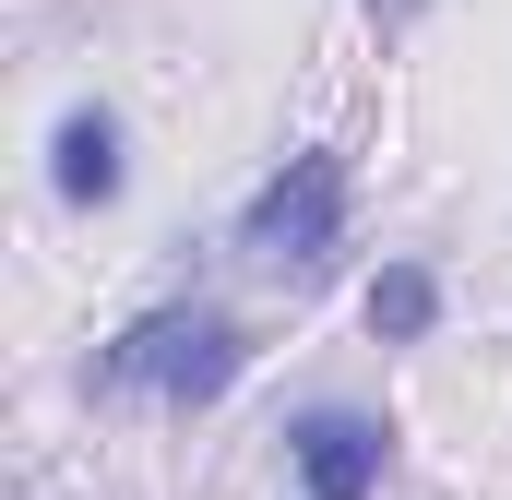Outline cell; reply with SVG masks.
Here are the masks:
<instances>
[{
    "instance_id": "6",
    "label": "cell",
    "mask_w": 512,
    "mask_h": 500,
    "mask_svg": "<svg viewBox=\"0 0 512 500\" xmlns=\"http://www.w3.org/2000/svg\"><path fill=\"white\" fill-rule=\"evenodd\" d=\"M382 12H405V0H382Z\"/></svg>"
},
{
    "instance_id": "3",
    "label": "cell",
    "mask_w": 512,
    "mask_h": 500,
    "mask_svg": "<svg viewBox=\"0 0 512 500\" xmlns=\"http://www.w3.org/2000/svg\"><path fill=\"white\" fill-rule=\"evenodd\" d=\"M298 477H310V500H370L382 489V429L346 417V405H310L298 417Z\"/></svg>"
},
{
    "instance_id": "2",
    "label": "cell",
    "mask_w": 512,
    "mask_h": 500,
    "mask_svg": "<svg viewBox=\"0 0 512 500\" xmlns=\"http://www.w3.org/2000/svg\"><path fill=\"white\" fill-rule=\"evenodd\" d=\"M334 239H346V155H286L274 179L251 191V215H239V250L251 262H274V274H322L334 262Z\"/></svg>"
},
{
    "instance_id": "4",
    "label": "cell",
    "mask_w": 512,
    "mask_h": 500,
    "mask_svg": "<svg viewBox=\"0 0 512 500\" xmlns=\"http://www.w3.org/2000/svg\"><path fill=\"white\" fill-rule=\"evenodd\" d=\"M108 191H120V120L72 108L60 120V203H108Z\"/></svg>"
},
{
    "instance_id": "5",
    "label": "cell",
    "mask_w": 512,
    "mask_h": 500,
    "mask_svg": "<svg viewBox=\"0 0 512 500\" xmlns=\"http://www.w3.org/2000/svg\"><path fill=\"white\" fill-rule=\"evenodd\" d=\"M429 310H441V286H429L417 262H393L382 286H370V334H393V346H417V334H429Z\"/></svg>"
},
{
    "instance_id": "1",
    "label": "cell",
    "mask_w": 512,
    "mask_h": 500,
    "mask_svg": "<svg viewBox=\"0 0 512 500\" xmlns=\"http://www.w3.org/2000/svg\"><path fill=\"white\" fill-rule=\"evenodd\" d=\"M239 370H251V346H239L227 310H143L120 346L96 358L108 393H167V405H215Z\"/></svg>"
}]
</instances>
